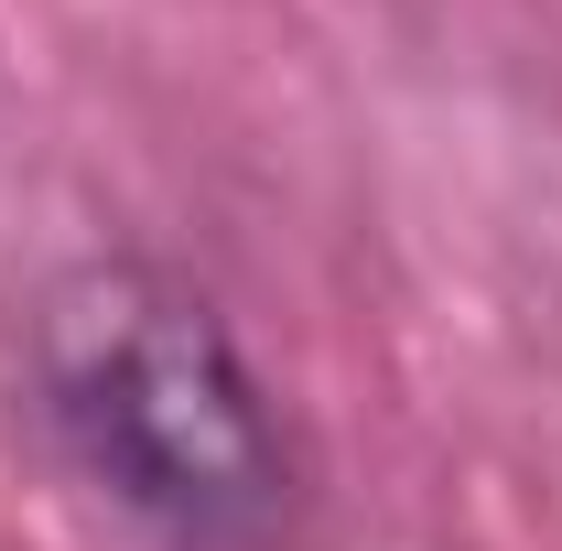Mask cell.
Wrapping results in <instances>:
<instances>
[{"label":"cell","mask_w":562,"mask_h":551,"mask_svg":"<svg viewBox=\"0 0 562 551\" xmlns=\"http://www.w3.org/2000/svg\"><path fill=\"white\" fill-rule=\"evenodd\" d=\"M22 412L87 497L162 551H281L303 508L271 379L206 281L151 249H87L33 281Z\"/></svg>","instance_id":"cell-1"}]
</instances>
